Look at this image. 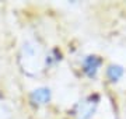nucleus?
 <instances>
[{
    "instance_id": "obj_2",
    "label": "nucleus",
    "mask_w": 126,
    "mask_h": 119,
    "mask_svg": "<svg viewBox=\"0 0 126 119\" xmlns=\"http://www.w3.org/2000/svg\"><path fill=\"white\" fill-rule=\"evenodd\" d=\"M98 106V98L97 97H88L86 100L79 102L76 108V116L77 119H90Z\"/></svg>"
},
{
    "instance_id": "obj_5",
    "label": "nucleus",
    "mask_w": 126,
    "mask_h": 119,
    "mask_svg": "<svg viewBox=\"0 0 126 119\" xmlns=\"http://www.w3.org/2000/svg\"><path fill=\"white\" fill-rule=\"evenodd\" d=\"M123 73H125V70H123V67L119 66V64H111L108 67V70H107V76H108V78L112 83L119 81V80L123 77Z\"/></svg>"
},
{
    "instance_id": "obj_6",
    "label": "nucleus",
    "mask_w": 126,
    "mask_h": 119,
    "mask_svg": "<svg viewBox=\"0 0 126 119\" xmlns=\"http://www.w3.org/2000/svg\"><path fill=\"white\" fill-rule=\"evenodd\" d=\"M11 118V109L7 104L0 101V119H10Z\"/></svg>"
},
{
    "instance_id": "obj_3",
    "label": "nucleus",
    "mask_w": 126,
    "mask_h": 119,
    "mask_svg": "<svg viewBox=\"0 0 126 119\" xmlns=\"http://www.w3.org/2000/svg\"><path fill=\"white\" fill-rule=\"evenodd\" d=\"M99 67H101V59L95 55L87 56L86 59L83 60V70L88 77H95V74L98 73Z\"/></svg>"
},
{
    "instance_id": "obj_1",
    "label": "nucleus",
    "mask_w": 126,
    "mask_h": 119,
    "mask_svg": "<svg viewBox=\"0 0 126 119\" xmlns=\"http://www.w3.org/2000/svg\"><path fill=\"white\" fill-rule=\"evenodd\" d=\"M45 58L42 46L34 39L24 41L20 50V64L24 73L28 76H38L44 69Z\"/></svg>"
},
{
    "instance_id": "obj_4",
    "label": "nucleus",
    "mask_w": 126,
    "mask_h": 119,
    "mask_svg": "<svg viewBox=\"0 0 126 119\" xmlns=\"http://www.w3.org/2000/svg\"><path fill=\"white\" fill-rule=\"evenodd\" d=\"M50 97H52V92H50V90L48 87L35 88L31 92V100L36 105H45V104H48L50 101Z\"/></svg>"
}]
</instances>
